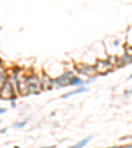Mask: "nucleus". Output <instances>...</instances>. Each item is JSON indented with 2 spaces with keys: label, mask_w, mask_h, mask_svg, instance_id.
<instances>
[{
  "label": "nucleus",
  "mask_w": 132,
  "mask_h": 148,
  "mask_svg": "<svg viewBox=\"0 0 132 148\" xmlns=\"http://www.w3.org/2000/svg\"><path fill=\"white\" fill-rule=\"evenodd\" d=\"M76 70L81 74V76H85V77H93L95 73H97L95 66L87 65V63H79V65H77Z\"/></svg>",
  "instance_id": "obj_4"
},
{
  "label": "nucleus",
  "mask_w": 132,
  "mask_h": 148,
  "mask_svg": "<svg viewBox=\"0 0 132 148\" xmlns=\"http://www.w3.org/2000/svg\"><path fill=\"white\" fill-rule=\"evenodd\" d=\"M11 107H12V108L17 107V104H16V99H12V101H11Z\"/></svg>",
  "instance_id": "obj_11"
},
{
  "label": "nucleus",
  "mask_w": 132,
  "mask_h": 148,
  "mask_svg": "<svg viewBox=\"0 0 132 148\" xmlns=\"http://www.w3.org/2000/svg\"><path fill=\"white\" fill-rule=\"evenodd\" d=\"M16 98H17V95L15 94L13 87H12V85H11V81L8 79V77H7V79L3 83V86L0 87V99L12 101V99H16Z\"/></svg>",
  "instance_id": "obj_2"
},
{
  "label": "nucleus",
  "mask_w": 132,
  "mask_h": 148,
  "mask_svg": "<svg viewBox=\"0 0 132 148\" xmlns=\"http://www.w3.org/2000/svg\"><path fill=\"white\" fill-rule=\"evenodd\" d=\"M124 94H126V95L132 94V89H129V90H126V91H124Z\"/></svg>",
  "instance_id": "obj_12"
},
{
  "label": "nucleus",
  "mask_w": 132,
  "mask_h": 148,
  "mask_svg": "<svg viewBox=\"0 0 132 148\" xmlns=\"http://www.w3.org/2000/svg\"><path fill=\"white\" fill-rule=\"evenodd\" d=\"M5 113H7V110H5V108L0 107V114H5Z\"/></svg>",
  "instance_id": "obj_13"
},
{
  "label": "nucleus",
  "mask_w": 132,
  "mask_h": 148,
  "mask_svg": "<svg viewBox=\"0 0 132 148\" xmlns=\"http://www.w3.org/2000/svg\"><path fill=\"white\" fill-rule=\"evenodd\" d=\"M41 79H42V89L44 90H52V89H54L53 78H50L48 74H42Z\"/></svg>",
  "instance_id": "obj_6"
},
{
  "label": "nucleus",
  "mask_w": 132,
  "mask_h": 148,
  "mask_svg": "<svg viewBox=\"0 0 132 148\" xmlns=\"http://www.w3.org/2000/svg\"><path fill=\"white\" fill-rule=\"evenodd\" d=\"M128 147H129V148H132V144H131V145H128Z\"/></svg>",
  "instance_id": "obj_16"
},
{
  "label": "nucleus",
  "mask_w": 132,
  "mask_h": 148,
  "mask_svg": "<svg viewBox=\"0 0 132 148\" xmlns=\"http://www.w3.org/2000/svg\"><path fill=\"white\" fill-rule=\"evenodd\" d=\"M82 85H85V81H83L81 77L73 76L69 81V86H74V87H77V86H82Z\"/></svg>",
  "instance_id": "obj_8"
},
{
  "label": "nucleus",
  "mask_w": 132,
  "mask_h": 148,
  "mask_svg": "<svg viewBox=\"0 0 132 148\" xmlns=\"http://www.w3.org/2000/svg\"><path fill=\"white\" fill-rule=\"evenodd\" d=\"M87 91V87H86V85H82V86H77L73 91H69V93H66V94L62 95L63 99H66V98H70L73 97V95H77V94H81V93H86Z\"/></svg>",
  "instance_id": "obj_7"
},
{
  "label": "nucleus",
  "mask_w": 132,
  "mask_h": 148,
  "mask_svg": "<svg viewBox=\"0 0 132 148\" xmlns=\"http://www.w3.org/2000/svg\"><path fill=\"white\" fill-rule=\"evenodd\" d=\"M25 124H27L25 120H22V122H16V123H13V128L21 130V128H24V127H25Z\"/></svg>",
  "instance_id": "obj_10"
},
{
  "label": "nucleus",
  "mask_w": 132,
  "mask_h": 148,
  "mask_svg": "<svg viewBox=\"0 0 132 148\" xmlns=\"http://www.w3.org/2000/svg\"><path fill=\"white\" fill-rule=\"evenodd\" d=\"M73 76H74V73H73L71 70H66V72H63L62 74H60L57 78H53L54 89H62V87L69 86V81Z\"/></svg>",
  "instance_id": "obj_3"
},
{
  "label": "nucleus",
  "mask_w": 132,
  "mask_h": 148,
  "mask_svg": "<svg viewBox=\"0 0 132 148\" xmlns=\"http://www.w3.org/2000/svg\"><path fill=\"white\" fill-rule=\"evenodd\" d=\"M128 79H129V81H132V74H131V76L128 77Z\"/></svg>",
  "instance_id": "obj_15"
},
{
  "label": "nucleus",
  "mask_w": 132,
  "mask_h": 148,
  "mask_svg": "<svg viewBox=\"0 0 132 148\" xmlns=\"http://www.w3.org/2000/svg\"><path fill=\"white\" fill-rule=\"evenodd\" d=\"M0 123H1V120H0Z\"/></svg>",
  "instance_id": "obj_17"
},
{
  "label": "nucleus",
  "mask_w": 132,
  "mask_h": 148,
  "mask_svg": "<svg viewBox=\"0 0 132 148\" xmlns=\"http://www.w3.org/2000/svg\"><path fill=\"white\" fill-rule=\"evenodd\" d=\"M7 132V128H1L0 130V134H5Z\"/></svg>",
  "instance_id": "obj_14"
},
{
  "label": "nucleus",
  "mask_w": 132,
  "mask_h": 148,
  "mask_svg": "<svg viewBox=\"0 0 132 148\" xmlns=\"http://www.w3.org/2000/svg\"><path fill=\"white\" fill-rule=\"evenodd\" d=\"M114 69V65L110 62V61H98L97 65H95V70L97 73L104 76V74H108L111 70Z\"/></svg>",
  "instance_id": "obj_5"
},
{
  "label": "nucleus",
  "mask_w": 132,
  "mask_h": 148,
  "mask_svg": "<svg viewBox=\"0 0 132 148\" xmlns=\"http://www.w3.org/2000/svg\"><path fill=\"white\" fill-rule=\"evenodd\" d=\"M24 82H25L28 95L29 94L37 95L41 91H44V89H42V79L36 73H29V74L24 73Z\"/></svg>",
  "instance_id": "obj_1"
},
{
  "label": "nucleus",
  "mask_w": 132,
  "mask_h": 148,
  "mask_svg": "<svg viewBox=\"0 0 132 148\" xmlns=\"http://www.w3.org/2000/svg\"><path fill=\"white\" fill-rule=\"evenodd\" d=\"M91 140H93V136H87V138L82 139L81 142H78V143H77V144H76V147H77V148H81V147H86V145H87L88 143L91 142Z\"/></svg>",
  "instance_id": "obj_9"
}]
</instances>
